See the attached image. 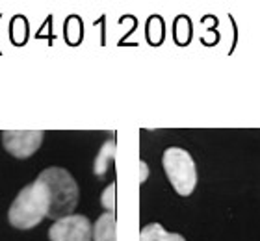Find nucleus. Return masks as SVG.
I'll return each mask as SVG.
<instances>
[{
	"label": "nucleus",
	"mask_w": 260,
	"mask_h": 241,
	"mask_svg": "<svg viewBox=\"0 0 260 241\" xmlns=\"http://www.w3.org/2000/svg\"><path fill=\"white\" fill-rule=\"evenodd\" d=\"M49 189L38 178L34 184H28L19 191V195L10 206L8 219H10V225L19 230H30L34 226H38L45 217H49Z\"/></svg>",
	"instance_id": "obj_1"
},
{
	"label": "nucleus",
	"mask_w": 260,
	"mask_h": 241,
	"mask_svg": "<svg viewBox=\"0 0 260 241\" xmlns=\"http://www.w3.org/2000/svg\"><path fill=\"white\" fill-rule=\"evenodd\" d=\"M39 180L47 186L50 195V219H61L67 215H73L76 204H78V184L69 171H65L63 167H49L41 171Z\"/></svg>",
	"instance_id": "obj_2"
},
{
	"label": "nucleus",
	"mask_w": 260,
	"mask_h": 241,
	"mask_svg": "<svg viewBox=\"0 0 260 241\" xmlns=\"http://www.w3.org/2000/svg\"><path fill=\"white\" fill-rule=\"evenodd\" d=\"M164 171L168 175L173 189L180 197H188L197 186V167L190 152L180 147H169L162 158Z\"/></svg>",
	"instance_id": "obj_3"
},
{
	"label": "nucleus",
	"mask_w": 260,
	"mask_h": 241,
	"mask_svg": "<svg viewBox=\"0 0 260 241\" xmlns=\"http://www.w3.org/2000/svg\"><path fill=\"white\" fill-rule=\"evenodd\" d=\"M50 241H91L93 225L86 215H67L49 228Z\"/></svg>",
	"instance_id": "obj_4"
},
{
	"label": "nucleus",
	"mask_w": 260,
	"mask_h": 241,
	"mask_svg": "<svg viewBox=\"0 0 260 241\" xmlns=\"http://www.w3.org/2000/svg\"><path fill=\"white\" fill-rule=\"evenodd\" d=\"M43 143V132L38 130H8L2 134V145L11 156L26 160L38 152Z\"/></svg>",
	"instance_id": "obj_5"
},
{
	"label": "nucleus",
	"mask_w": 260,
	"mask_h": 241,
	"mask_svg": "<svg viewBox=\"0 0 260 241\" xmlns=\"http://www.w3.org/2000/svg\"><path fill=\"white\" fill-rule=\"evenodd\" d=\"M93 241H117L115 232V214L106 212L93 225Z\"/></svg>",
	"instance_id": "obj_6"
},
{
	"label": "nucleus",
	"mask_w": 260,
	"mask_h": 241,
	"mask_svg": "<svg viewBox=\"0 0 260 241\" xmlns=\"http://www.w3.org/2000/svg\"><path fill=\"white\" fill-rule=\"evenodd\" d=\"M140 241H186V239L180 234L168 232L162 225H158V223H151V225L141 228Z\"/></svg>",
	"instance_id": "obj_7"
},
{
	"label": "nucleus",
	"mask_w": 260,
	"mask_h": 241,
	"mask_svg": "<svg viewBox=\"0 0 260 241\" xmlns=\"http://www.w3.org/2000/svg\"><path fill=\"white\" fill-rule=\"evenodd\" d=\"M114 156H115V143L114 141H106L103 145L101 152H99L97 160H95V173H97L99 178H103L106 175V169L114 161Z\"/></svg>",
	"instance_id": "obj_8"
},
{
	"label": "nucleus",
	"mask_w": 260,
	"mask_h": 241,
	"mask_svg": "<svg viewBox=\"0 0 260 241\" xmlns=\"http://www.w3.org/2000/svg\"><path fill=\"white\" fill-rule=\"evenodd\" d=\"M101 202H103V206L108 210V212L115 214V184L114 182H112L108 188L104 189L103 197H101Z\"/></svg>",
	"instance_id": "obj_9"
}]
</instances>
